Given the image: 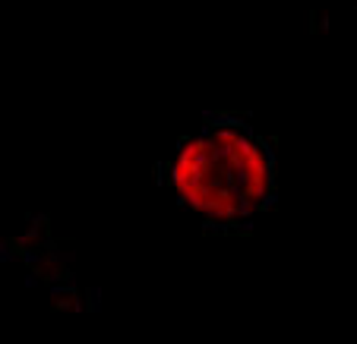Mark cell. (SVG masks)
<instances>
[{
	"label": "cell",
	"mask_w": 357,
	"mask_h": 344,
	"mask_svg": "<svg viewBox=\"0 0 357 344\" xmlns=\"http://www.w3.org/2000/svg\"><path fill=\"white\" fill-rule=\"evenodd\" d=\"M162 183L209 230H247L275 203V158L241 117L209 114L174 146Z\"/></svg>",
	"instance_id": "6da1fadb"
}]
</instances>
